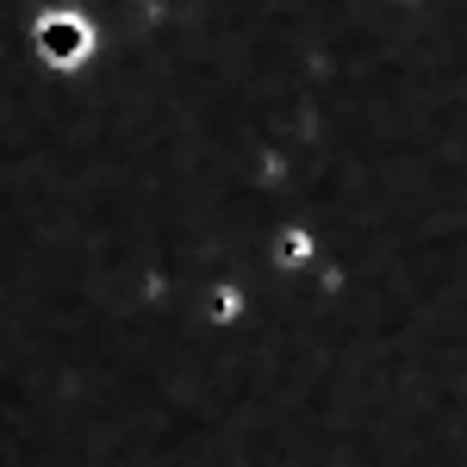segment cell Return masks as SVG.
<instances>
[{
  "mask_svg": "<svg viewBox=\"0 0 467 467\" xmlns=\"http://www.w3.org/2000/svg\"><path fill=\"white\" fill-rule=\"evenodd\" d=\"M88 26L81 19H44V32H37V50H44V63H57V69H75L81 57H88Z\"/></svg>",
  "mask_w": 467,
  "mask_h": 467,
  "instance_id": "cell-1",
  "label": "cell"
},
{
  "mask_svg": "<svg viewBox=\"0 0 467 467\" xmlns=\"http://www.w3.org/2000/svg\"><path fill=\"white\" fill-rule=\"evenodd\" d=\"M306 255H312V244H306L299 231H293V237H281V262H306Z\"/></svg>",
  "mask_w": 467,
  "mask_h": 467,
  "instance_id": "cell-2",
  "label": "cell"
}]
</instances>
